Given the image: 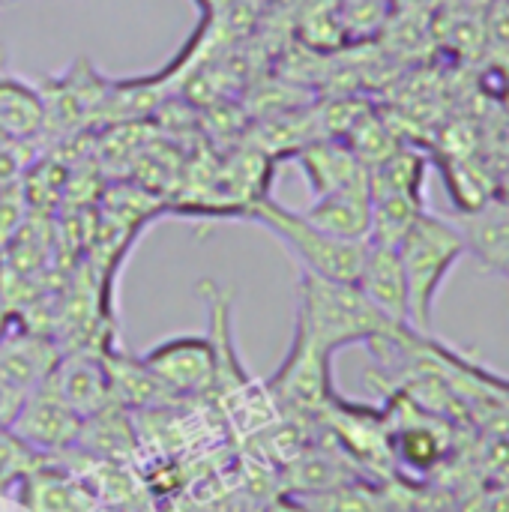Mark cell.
I'll list each match as a JSON object with an SVG mask.
<instances>
[{
	"label": "cell",
	"mask_w": 509,
	"mask_h": 512,
	"mask_svg": "<svg viewBox=\"0 0 509 512\" xmlns=\"http://www.w3.org/2000/svg\"><path fill=\"white\" fill-rule=\"evenodd\" d=\"M60 363V351L54 342L42 333H33L27 327L0 333V381L15 387L18 393L36 390L42 381L51 378V372Z\"/></svg>",
	"instance_id": "cell-9"
},
{
	"label": "cell",
	"mask_w": 509,
	"mask_h": 512,
	"mask_svg": "<svg viewBox=\"0 0 509 512\" xmlns=\"http://www.w3.org/2000/svg\"><path fill=\"white\" fill-rule=\"evenodd\" d=\"M303 216L324 234L345 243H369L372 234V192L369 186L330 192L312 201Z\"/></svg>",
	"instance_id": "cell-12"
},
{
	"label": "cell",
	"mask_w": 509,
	"mask_h": 512,
	"mask_svg": "<svg viewBox=\"0 0 509 512\" xmlns=\"http://www.w3.org/2000/svg\"><path fill=\"white\" fill-rule=\"evenodd\" d=\"M141 363L171 399L207 396L216 381V357L207 336H174L153 345Z\"/></svg>",
	"instance_id": "cell-5"
},
{
	"label": "cell",
	"mask_w": 509,
	"mask_h": 512,
	"mask_svg": "<svg viewBox=\"0 0 509 512\" xmlns=\"http://www.w3.org/2000/svg\"><path fill=\"white\" fill-rule=\"evenodd\" d=\"M297 162L303 177L309 180V189L315 198L342 192V189H360L369 186V165L342 141V138H324L309 141L297 150Z\"/></svg>",
	"instance_id": "cell-7"
},
{
	"label": "cell",
	"mask_w": 509,
	"mask_h": 512,
	"mask_svg": "<svg viewBox=\"0 0 509 512\" xmlns=\"http://www.w3.org/2000/svg\"><path fill=\"white\" fill-rule=\"evenodd\" d=\"M396 249L408 282L411 324L420 333H432L438 294L456 270V264L468 255L462 228L456 222H447L444 216L423 210Z\"/></svg>",
	"instance_id": "cell-2"
},
{
	"label": "cell",
	"mask_w": 509,
	"mask_h": 512,
	"mask_svg": "<svg viewBox=\"0 0 509 512\" xmlns=\"http://www.w3.org/2000/svg\"><path fill=\"white\" fill-rule=\"evenodd\" d=\"M294 330H300L321 351L336 354L351 345L372 348L381 342H393L411 327L390 321L354 282H333L300 270Z\"/></svg>",
	"instance_id": "cell-1"
},
{
	"label": "cell",
	"mask_w": 509,
	"mask_h": 512,
	"mask_svg": "<svg viewBox=\"0 0 509 512\" xmlns=\"http://www.w3.org/2000/svg\"><path fill=\"white\" fill-rule=\"evenodd\" d=\"M42 123V96L15 78H0V132L9 138H33L42 129Z\"/></svg>",
	"instance_id": "cell-14"
},
{
	"label": "cell",
	"mask_w": 509,
	"mask_h": 512,
	"mask_svg": "<svg viewBox=\"0 0 509 512\" xmlns=\"http://www.w3.org/2000/svg\"><path fill=\"white\" fill-rule=\"evenodd\" d=\"M24 512H99L87 480L63 468H33L21 477Z\"/></svg>",
	"instance_id": "cell-11"
},
{
	"label": "cell",
	"mask_w": 509,
	"mask_h": 512,
	"mask_svg": "<svg viewBox=\"0 0 509 512\" xmlns=\"http://www.w3.org/2000/svg\"><path fill=\"white\" fill-rule=\"evenodd\" d=\"M246 222L267 228L300 264V270L333 279V282H357L366 243H345L324 231H318L303 210H288L270 195L258 198L246 213Z\"/></svg>",
	"instance_id": "cell-3"
},
{
	"label": "cell",
	"mask_w": 509,
	"mask_h": 512,
	"mask_svg": "<svg viewBox=\"0 0 509 512\" xmlns=\"http://www.w3.org/2000/svg\"><path fill=\"white\" fill-rule=\"evenodd\" d=\"M51 381L81 420L111 405V387L102 354L78 351L72 357H60L57 369L51 372Z\"/></svg>",
	"instance_id": "cell-10"
},
{
	"label": "cell",
	"mask_w": 509,
	"mask_h": 512,
	"mask_svg": "<svg viewBox=\"0 0 509 512\" xmlns=\"http://www.w3.org/2000/svg\"><path fill=\"white\" fill-rule=\"evenodd\" d=\"M390 453L396 462H402L405 468H414V471H429L438 465L441 453H444V444L441 438L432 432V426H423V423H408V426H399L396 432H390Z\"/></svg>",
	"instance_id": "cell-15"
},
{
	"label": "cell",
	"mask_w": 509,
	"mask_h": 512,
	"mask_svg": "<svg viewBox=\"0 0 509 512\" xmlns=\"http://www.w3.org/2000/svg\"><path fill=\"white\" fill-rule=\"evenodd\" d=\"M21 402H24V393H18L15 387H9V384L0 381V429L9 432V426H12V420H15L18 408H21Z\"/></svg>",
	"instance_id": "cell-16"
},
{
	"label": "cell",
	"mask_w": 509,
	"mask_h": 512,
	"mask_svg": "<svg viewBox=\"0 0 509 512\" xmlns=\"http://www.w3.org/2000/svg\"><path fill=\"white\" fill-rule=\"evenodd\" d=\"M372 306H378L390 321L396 324H411V300H408V282L402 270V258L396 246H381V243H366L363 264L354 282Z\"/></svg>",
	"instance_id": "cell-8"
},
{
	"label": "cell",
	"mask_w": 509,
	"mask_h": 512,
	"mask_svg": "<svg viewBox=\"0 0 509 512\" xmlns=\"http://www.w3.org/2000/svg\"><path fill=\"white\" fill-rule=\"evenodd\" d=\"M81 429V417L66 405L54 381H42L36 390H30L9 426L12 438H18L24 447L36 453H60L66 447H75Z\"/></svg>",
	"instance_id": "cell-6"
},
{
	"label": "cell",
	"mask_w": 509,
	"mask_h": 512,
	"mask_svg": "<svg viewBox=\"0 0 509 512\" xmlns=\"http://www.w3.org/2000/svg\"><path fill=\"white\" fill-rule=\"evenodd\" d=\"M462 228L468 252L477 255V261L501 276H509V213H468L465 222H456Z\"/></svg>",
	"instance_id": "cell-13"
},
{
	"label": "cell",
	"mask_w": 509,
	"mask_h": 512,
	"mask_svg": "<svg viewBox=\"0 0 509 512\" xmlns=\"http://www.w3.org/2000/svg\"><path fill=\"white\" fill-rule=\"evenodd\" d=\"M267 512H315L309 504H303L300 498H276L273 504H267Z\"/></svg>",
	"instance_id": "cell-17"
},
{
	"label": "cell",
	"mask_w": 509,
	"mask_h": 512,
	"mask_svg": "<svg viewBox=\"0 0 509 512\" xmlns=\"http://www.w3.org/2000/svg\"><path fill=\"white\" fill-rule=\"evenodd\" d=\"M330 369H333V354L321 351L300 330H294L285 360L279 363V369L264 387L282 417L318 420L336 399Z\"/></svg>",
	"instance_id": "cell-4"
}]
</instances>
